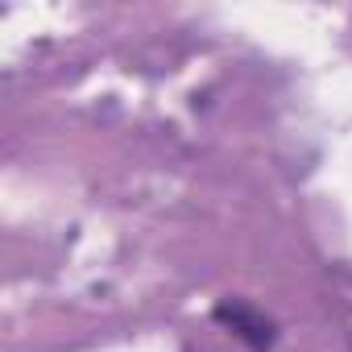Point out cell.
Returning a JSON list of instances; mask_svg holds the SVG:
<instances>
[{
  "label": "cell",
  "instance_id": "obj_1",
  "mask_svg": "<svg viewBox=\"0 0 352 352\" xmlns=\"http://www.w3.org/2000/svg\"><path fill=\"white\" fill-rule=\"evenodd\" d=\"M216 323H224V327H228L236 340H245L253 352H270V348H274V323H270L261 311H253L249 302H236V298L228 302V298H224V302L216 307Z\"/></svg>",
  "mask_w": 352,
  "mask_h": 352
}]
</instances>
